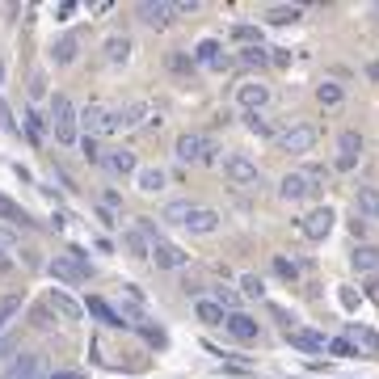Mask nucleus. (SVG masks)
I'll use <instances>...</instances> for the list:
<instances>
[{
    "instance_id": "1",
    "label": "nucleus",
    "mask_w": 379,
    "mask_h": 379,
    "mask_svg": "<svg viewBox=\"0 0 379 379\" xmlns=\"http://www.w3.org/2000/svg\"><path fill=\"white\" fill-rule=\"evenodd\" d=\"M51 127H55V140H59V143H76L81 114H76V105H72L63 93L51 97Z\"/></svg>"
},
{
    "instance_id": "13",
    "label": "nucleus",
    "mask_w": 379,
    "mask_h": 379,
    "mask_svg": "<svg viewBox=\"0 0 379 379\" xmlns=\"http://www.w3.org/2000/svg\"><path fill=\"white\" fill-rule=\"evenodd\" d=\"M224 329L232 333L237 341H257V321H253L249 312H228V316H224Z\"/></svg>"
},
{
    "instance_id": "6",
    "label": "nucleus",
    "mask_w": 379,
    "mask_h": 379,
    "mask_svg": "<svg viewBox=\"0 0 379 379\" xmlns=\"http://www.w3.org/2000/svg\"><path fill=\"white\" fill-rule=\"evenodd\" d=\"M224 177L237 182V186H257V182H261V169H257L249 156H228V160H224Z\"/></svg>"
},
{
    "instance_id": "44",
    "label": "nucleus",
    "mask_w": 379,
    "mask_h": 379,
    "mask_svg": "<svg viewBox=\"0 0 379 379\" xmlns=\"http://www.w3.org/2000/svg\"><path fill=\"white\" fill-rule=\"evenodd\" d=\"M17 308H21V303H17V299H4V303H0V329H4V325H9V316H13V312H17Z\"/></svg>"
},
{
    "instance_id": "27",
    "label": "nucleus",
    "mask_w": 379,
    "mask_h": 379,
    "mask_svg": "<svg viewBox=\"0 0 379 379\" xmlns=\"http://www.w3.org/2000/svg\"><path fill=\"white\" fill-rule=\"evenodd\" d=\"M127 55H131V38H105V59L110 63H127Z\"/></svg>"
},
{
    "instance_id": "5",
    "label": "nucleus",
    "mask_w": 379,
    "mask_h": 379,
    "mask_svg": "<svg viewBox=\"0 0 379 379\" xmlns=\"http://www.w3.org/2000/svg\"><path fill=\"white\" fill-rule=\"evenodd\" d=\"M333 219H337L333 207H312V211L299 219V232H303L308 240H325L333 232Z\"/></svg>"
},
{
    "instance_id": "33",
    "label": "nucleus",
    "mask_w": 379,
    "mask_h": 379,
    "mask_svg": "<svg viewBox=\"0 0 379 379\" xmlns=\"http://www.w3.org/2000/svg\"><path fill=\"white\" fill-rule=\"evenodd\" d=\"M76 47H81V43H76L72 34H63V38L55 43V63H72V59H76Z\"/></svg>"
},
{
    "instance_id": "10",
    "label": "nucleus",
    "mask_w": 379,
    "mask_h": 379,
    "mask_svg": "<svg viewBox=\"0 0 379 379\" xmlns=\"http://www.w3.org/2000/svg\"><path fill=\"white\" fill-rule=\"evenodd\" d=\"M279 194H283L286 202H303V198L316 194V186L308 182V173H286L283 182H279Z\"/></svg>"
},
{
    "instance_id": "38",
    "label": "nucleus",
    "mask_w": 379,
    "mask_h": 379,
    "mask_svg": "<svg viewBox=\"0 0 379 379\" xmlns=\"http://www.w3.org/2000/svg\"><path fill=\"white\" fill-rule=\"evenodd\" d=\"M240 59H244L249 68H266V63H270V55H266V47H244V51H240Z\"/></svg>"
},
{
    "instance_id": "12",
    "label": "nucleus",
    "mask_w": 379,
    "mask_h": 379,
    "mask_svg": "<svg viewBox=\"0 0 379 379\" xmlns=\"http://www.w3.org/2000/svg\"><path fill=\"white\" fill-rule=\"evenodd\" d=\"M337 147H341L337 169H354L358 156H363V135H358V131H341V135H337Z\"/></svg>"
},
{
    "instance_id": "30",
    "label": "nucleus",
    "mask_w": 379,
    "mask_h": 379,
    "mask_svg": "<svg viewBox=\"0 0 379 379\" xmlns=\"http://www.w3.org/2000/svg\"><path fill=\"white\" fill-rule=\"evenodd\" d=\"M190 211H194V207H190V202H169V207H165V215H160V219H165V224H177V228H186Z\"/></svg>"
},
{
    "instance_id": "24",
    "label": "nucleus",
    "mask_w": 379,
    "mask_h": 379,
    "mask_svg": "<svg viewBox=\"0 0 379 379\" xmlns=\"http://www.w3.org/2000/svg\"><path fill=\"white\" fill-rule=\"evenodd\" d=\"M354 207H358L363 215L379 219V186H358V198H354Z\"/></svg>"
},
{
    "instance_id": "18",
    "label": "nucleus",
    "mask_w": 379,
    "mask_h": 379,
    "mask_svg": "<svg viewBox=\"0 0 379 379\" xmlns=\"http://www.w3.org/2000/svg\"><path fill=\"white\" fill-rule=\"evenodd\" d=\"M186 228H190V232L211 237V232L219 228V211H211V207H194V211H190V219H186Z\"/></svg>"
},
{
    "instance_id": "19",
    "label": "nucleus",
    "mask_w": 379,
    "mask_h": 379,
    "mask_svg": "<svg viewBox=\"0 0 379 379\" xmlns=\"http://www.w3.org/2000/svg\"><path fill=\"white\" fill-rule=\"evenodd\" d=\"M202 143H207V135L186 131V135L177 140V160H186V165H202Z\"/></svg>"
},
{
    "instance_id": "47",
    "label": "nucleus",
    "mask_w": 379,
    "mask_h": 379,
    "mask_svg": "<svg viewBox=\"0 0 379 379\" xmlns=\"http://www.w3.org/2000/svg\"><path fill=\"white\" fill-rule=\"evenodd\" d=\"M270 63H279V68H286V63H291V55H286L283 47H274V55H270Z\"/></svg>"
},
{
    "instance_id": "51",
    "label": "nucleus",
    "mask_w": 379,
    "mask_h": 379,
    "mask_svg": "<svg viewBox=\"0 0 379 379\" xmlns=\"http://www.w3.org/2000/svg\"><path fill=\"white\" fill-rule=\"evenodd\" d=\"M367 76H371V81H379V63H371V68H367Z\"/></svg>"
},
{
    "instance_id": "2",
    "label": "nucleus",
    "mask_w": 379,
    "mask_h": 379,
    "mask_svg": "<svg viewBox=\"0 0 379 379\" xmlns=\"http://www.w3.org/2000/svg\"><path fill=\"white\" fill-rule=\"evenodd\" d=\"M51 274H55L59 283L81 286V283H89V261H85V253H81V249H72V253H59V257L51 261Z\"/></svg>"
},
{
    "instance_id": "42",
    "label": "nucleus",
    "mask_w": 379,
    "mask_h": 379,
    "mask_svg": "<svg viewBox=\"0 0 379 379\" xmlns=\"http://www.w3.org/2000/svg\"><path fill=\"white\" fill-rule=\"evenodd\" d=\"M9 253H13V232L0 228V266H9Z\"/></svg>"
},
{
    "instance_id": "29",
    "label": "nucleus",
    "mask_w": 379,
    "mask_h": 379,
    "mask_svg": "<svg viewBox=\"0 0 379 379\" xmlns=\"http://www.w3.org/2000/svg\"><path fill=\"white\" fill-rule=\"evenodd\" d=\"M147 114V101H131L127 110H118V127H140Z\"/></svg>"
},
{
    "instance_id": "22",
    "label": "nucleus",
    "mask_w": 379,
    "mask_h": 379,
    "mask_svg": "<svg viewBox=\"0 0 379 379\" xmlns=\"http://www.w3.org/2000/svg\"><path fill=\"white\" fill-rule=\"evenodd\" d=\"M299 17H303L299 4H274V9H266V21H270V26H291V21H299Z\"/></svg>"
},
{
    "instance_id": "41",
    "label": "nucleus",
    "mask_w": 379,
    "mask_h": 379,
    "mask_svg": "<svg viewBox=\"0 0 379 379\" xmlns=\"http://www.w3.org/2000/svg\"><path fill=\"white\" fill-rule=\"evenodd\" d=\"M303 173H308V182H312L316 190L329 182V169H325V165H312V169H303Z\"/></svg>"
},
{
    "instance_id": "21",
    "label": "nucleus",
    "mask_w": 379,
    "mask_h": 379,
    "mask_svg": "<svg viewBox=\"0 0 379 379\" xmlns=\"http://www.w3.org/2000/svg\"><path fill=\"white\" fill-rule=\"evenodd\" d=\"M123 244H127V253H131V257H152V240L143 237L140 228H127V232H123Z\"/></svg>"
},
{
    "instance_id": "43",
    "label": "nucleus",
    "mask_w": 379,
    "mask_h": 379,
    "mask_svg": "<svg viewBox=\"0 0 379 379\" xmlns=\"http://www.w3.org/2000/svg\"><path fill=\"white\" fill-rule=\"evenodd\" d=\"M26 118H30V123H26V127H30V135H34V140H43V131H47V123H43L38 114H26Z\"/></svg>"
},
{
    "instance_id": "50",
    "label": "nucleus",
    "mask_w": 379,
    "mask_h": 379,
    "mask_svg": "<svg viewBox=\"0 0 379 379\" xmlns=\"http://www.w3.org/2000/svg\"><path fill=\"white\" fill-rule=\"evenodd\" d=\"M51 379H85V375H81V371H55Z\"/></svg>"
},
{
    "instance_id": "26",
    "label": "nucleus",
    "mask_w": 379,
    "mask_h": 379,
    "mask_svg": "<svg viewBox=\"0 0 379 379\" xmlns=\"http://www.w3.org/2000/svg\"><path fill=\"white\" fill-rule=\"evenodd\" d=\"M350 341H358L367 354H379V333L375 329H363V325H350V333H346Z\"/></svg>"
},
{
    "instance_id": "46",
    "label": "nucleus",
    "mask_w": 379,
    "mask_h": 379,
    "mask_svg": "<svg viewBox=\"0 0 379 379\" xmlns=\"http://www.w3.org/2000/svg\"><path fill=\"white\" fill-rule=\"evenodd\" d=\"M274 270H279L283 279H295V274H299V270H295V261H286V257H279V261H274Z\"/></svg>"
},
{
    "instance_id": "8",
    "label": "nucleus",
    "mask_w": 379,
    "mask_h": 379,
    "mask_svg": "<svg viewBox=\"0 0 379 379\" xmlns=\"http://www.w3.org/2000/svg\"><path fill=\"white\" fill-rule=\"evenodd\" d=\"M270 101V89L261 85V81H244L237 89V105L244 110V114H261V105Z\"/></svg>"
},
{
    "instance_id": "15",
    "label": "nucleus",
    "mask_w": 379,
    "mask_h": 379,
    "mask_svg": "<svg viewBox=\"0 0 379 379\" xmlns=\"http://www.w3.org/2000/svg\"><path fill=\"white\" fill-rule=\"evenodd\" d=\"M101 165H105L110 173H118V177H127V173H140V165H135V152H127V147H110Z\"/></svg>"
},
{
    "instance_id": "17",
    "label": "nucleus",
    "mask_w": 379,
    "mask_h": 379,
    "mask_svg": "<svg viewBox=\"0 0 379 379\" xmlns=\"http://www.w3.org/2000/svg\"><path fill=\"white\" fill-rule=\"evenodd\" d=\"M350 266H354V274H379V249L375 244H358L350 253Z\"/></svg>"
},
{
    "instance_id": "48",
    "label": "nucleus",
    "mask_w": 379,
    "mask_h": 379,
    "mask_svg": "<svg viewBox=\"0 0 379 379\" xmlns=\"http://www.w3.org/2000/svg\"><path fill=\"white\" fill-rule=\"evenodd\" d=\"M0 123H4V127H9V131H17V123H13V118H9V105H4V101H0Z\"/></svg>"
},
{
    "instance_id": "32",
    "label": "nucleus",
    "mask_w": 379,
    "mask_h": 379,
    "mask_svg": "<svg viewBox=\"0 0 379 379\" xmlns=\"http://www.w3.org/2000/svg\"><path fill=\"white\" fill-rule=\"evenodd\" d=\"M316 101H321L325 110H333V105L346 101V89H341V85H321V89H316Z\"/></svg>"
},
{
    "instance_id": "11",
    "label": "nucleus",
    "mask_w": 379,
    "mask_h": 379,
    "mask_svg": "<svg viewBox=\"0 0 379 379\" xmlns=\"http://www.w3.org/2000/svg\"><path fill=\"white\" fill-rule=\"evenodd\" d=\"M135 13H140L143 26H152V30H165V26H169V17H173V4H165V0H143Z\"/></svg>"
},
{
    "instance_id": "16",
    "label": "nucleus",
    "mask_w": 379,
    "mask_h": 379,
    "mask_svg": "<svg viewBox=\"0 0 379 379\" xmlns=\"http://www.w3.org/2000/svg\"><path fill=\"white\" fill-rule=\"evenodd\" d=\"M194 59H198L202 68H215V72H224V68H228V59H224V47H219L215 38H202V43L194 47Z\"/></svg>"
},
{
    "instance_id": "14",
    "label": "nucleus",
    "mask_w": 379,
    "mask_h": 379,
    "mask_svg": "<svg viewBox=\"0 0 379 379\" xmlns=\"http://www.w3.org/2000/svg\"><path fill=\"white\" fill-rule=\"evenodd\" d=\"M89 312H93L101 325H110V329H127V325H131L114 303H105V299H97V295H89Z\"/></svg>"
},
{
    "instance_id": "23",
    "label": "nucleus",
    "mask_w": 379,
    "mask_h": 379,
    "mask_svg": "<svg viewBox=\"0 0 379 379\" xmlns=\"http://www.w3.org/2000/svg\"><path fill=\"white\" fill-rule=\"evenodd\" d=\"M194 316H198L202 325H224V316H228V312H224L215 299H198V303H194Z\"/></svg>"
},
{
    "instance_id": "35",
    "label": "nucleus",
    "mask_w": 379,
    "mask_h": 379,
    "mask_svg": "<svg viewBox=\"0 0 379 379\" xmlns=\"http://www.w3.org/2000/svg\"><path fill=\"white\" fill-rule=\"evenodd\" d=\"M240 295H244V299H261V295H266V286H261L257 274H240Z\"/></svg>"
},
{
    "instance_id": "31",
    "label": "nucleus",
    "mask_w": 379,
    "mask_h": 379,
    "mask_svg": "<svg viewBox=\"0 0 379 379\" xmlns=\"http://www.w3.org/2000/svg\"><path fill=\"white\" fill-rule=\"evenodd\" d=\"M224 312H240V291H232V286H215V295H211Z\"/></svg>"
},
{
    "instance_id": "25",
    "label": "nucleus",
    "mask_w": 379,
    "mask_h": 379,
    "mask_svg": "<svg viewBox=\"0 0 379 379\" xmlns=\"http://www.w3.org/2000/svg\"><path fill=\"white\" fill-rule=\"evenodd\" d=\"M165 182H169V177H165V169H140V173H135V186H140L143 194L165 190Z\"/></svg>"
},
{
    "instance_id": "20",
    "label": "nucleus",
    "mask_w": 379,
    "mask_h": 379,
    "mask_svg": "<svg viewBox=\"0 0 379 379\" xmlns=\"http://www.w3.org/2000/svg\"><path fill=\"white\" fill-rule=\"evenodd\" d=\"M51 308H55L63 321H81V303H76L68 291H51Z\"/></svg>"
},
{
    "instance_id": "45",
    "label": "nucleus",
    "mask_w": 379,
    "mask_h": 379,
    "mask_svg": "<svg viewBox=\"0 0 379 379\" xmlns=\"http://www.w3.org/2000/svg\"><path fill=\"white\" fill-rule=\"evenodd\" d=\"M215 152H219V143H215V140H207V143H202V165H215V160H219Z\"/></svg>"
},
{
    "instance_id": "4",
    "label": "nucleus",
    "mask_w": 379,
    "mask_h": 379,
    "mask_svg": "<svg viewBox=\"0 0 379 379\" xmlns=\"http://www.w3.org/2000/svg\"><path fill=\"white\" fill-rule=\"evenodd\" d=\"M316 140H321V131H316L312 123H295L291 131L279 135V147H283V152H295V156H303V152H312V147H316Z\"/></svg>"
},
{
    "instance_id": "7",
    "label": "nucleus",
    "mask_w": 379,
    "mask_h": 379,
    "mask_svg": "<svg viewBox=\"0 0 379 379\" xmlns=\"http://www.w3.org/2000/svg\"><path fill=\"white\" fill-rule=\"evenodd\" d=\"M152 261H156V270H182V266L190 261V253L186 249H177L173 240L160 237L156 244H152Z\"/></svg>"
},
{
    "instance_id": "39",
    "label": "nucleus",
    "mask_w": 379,
    "mask_h": 379,
    "mask_svg": "<svg viewBox=\"0 0 379 379\" xmlns=\"http://www.w3.org/2000/svg\"><path fill=\"white\" fill-rule=\"evenodd\" d=\"M329 354H337V358H350V354H354V341H350V337H333V341H329Z\"/></svg>"
},
{
    "instance_id": "36",
    "label": "nucleus",
    "mask_w": 379,
    "mask_h": 379,
    "mask_svg": "<svg viewBox=\"0 0 379 379\" xmlns=\"http://www.w3.org/2000/svg\"><path fill=\"white\" fill-rule=\"evenodd\" d=\"M244 127H249L253 135H261V140H270V135H274V127H270L261 114H244Z\"/></svg>"
},
{
    "instance_id": "37",
    "label": "nucleus",
    "mask_w": 379,
    "mask_h": 379,
    "mask_svg": "<svg viewBox=\"0 0 379 379\" xmlns=\"http://www.w3.org/2000/svg\"><path fill=\"white\" fill-rule=\"evenodd\" d=\"M232 38H237V43H249V47H261V30H257V26H237Z\"/></svg>"
},
{
    "instance_id": "49",
    "label": "nucleus",
    "mask_w": 379,
    "mask_h": 379,
    "mask_svg": "<svg viewBox=\"0 0 379 379\" xmlns=\"http://www.w3.org/2000/svg\"><path fill=\"white\" fill-rule=\"evenodd\" d=\"M30 93H34V97H43V93H47V81H43V76H34V85H30Z\"/></svg>"
},
{
    "instance_id": "9",
    "label": "nucleus",
    "mask_w": 379,
    "mask_h": 379,
    "mask_svg": "<svg viewBox=\"0 0 379 379\" xmlns=\"http://www.w3.org/2000/svg\"><path fill=\"white\" fill-rule=\"evenodd\" d=\"M286 341H291L299 354H325V350H329L325 333H312V329H286Z\"/></svg>"
},
{
    "instance_id": "34",
    "label": "nucleus",
    "mask_w": 379,
    "mask_h": 379,
    "mask_svg": "<svg viewBox=\"0 0 379 379\" xmlns=\"http://www.w3.org/2000/svg\"><path fill=\"white\" fill-rule=\"evenodd\" d=\"M4 379H34V354H26V358H17L9 371H4Z\"/></svg>"
},
{
    "instance_id": "28",
    "label": "nucleus",
    "mask_w": 379,
    "mask_h": 379,
    "mask_svg": "<svg viewBox=\"0 0 379 379\" xmlns=\"http://www.w3.org/2000/svg\"><path fill=\"white\" fill-rule=\"evenodd\" d=\"M0 219H4V224H30L26 207H17V202H13V198H4V194H0Z\"/></svg>"
},
{
    "instance_id": "40",
    "label": "nucleus",
    "mask_w": 379,
    "mask_h": 379,
    "mask_svg": "<svg viewBox=\"0 0 379 379\" xmlns=\"http://www.w3.org/2000/svg\"><path fill=\"white\" fill-rule=\"evenodd\" d=\"M81 147H85V156H89L93 165H101V160H105V152H101V143H97L93 135H85V140H81Z\"/></svg>"
},
{
    "instance_id": "3",
    "label": "nucleus",
    "mask_w": 379,
    "mask_h": 379,
    "mask_svg": "<svg viewBox=\"0 0 379 379\" xmlns=\"http://www.w3.org/2000/svg\"><path fill=\"white\" fill-rule=\"evenodd\" d=\"M81 127H85V135H93V140L97 135H114V131H118V110L93 101V105L81 110Z\"/></svg>"
}]
</instances>
